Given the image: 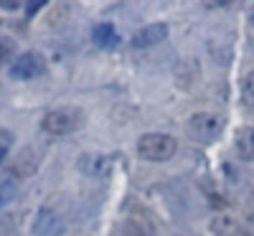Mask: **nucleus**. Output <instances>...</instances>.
<instances>
[{
    "instance_id": "nucleus-1",
    "label": "nucleus",
    "mask_w": 254,
    "mask_h": 236,
    "mask_svg": "<svg viewBox=\"0 0 254 236\" xmlns=\"http://www.w3.org/2000/svg\"><path fill=\"white\" fill-rule=\"evenodd\" d=\"M84 122H87V115H84L81 107L66 104V107H56V110L46 112L44 119H41V130L51 137H66L79 132Z\"/></svg>"
},
{
    "instance_id": "nucleus-2",
    "label": "nucleus",
    "mask_w": 254,
    "mask_h": 236,
    "mask_svg": "<svg viewBox=\"0 0 254 236\" xmlns=\"http://www.w3.org/2000/svg\"><path fill=\"white\" fill-rule=\"evenodd\" d=\"M178 153V142L168 132H145L137 140V155L147 163H168Z\"/></svg>"
},
{
    "instance_id": "nucleus-3",
    "label": "nucleus",
    "mask_w": 254,
    "mask_h": 236,
    "mask_svg": "<svg viewBox=\"0 0 254 236\" xmlns=\"http://www.w3.org/2000/svg\"><path fill=\"white\" fill-rule=\"evenodd\" d=\"M186 132L193 142H201V145H211L216 142L224 132V119L219 115H211V112H196L190 115L188 122H186Z\"/></svg>"
},
{
    "instance_id": "nucleus-4",
    "label": "nucleus",
    "mask_w": 254,
    "mask_h": 236,
    "mask_svg": "<svg viewBox=\"0 0 254 236\" xmlns=\"http://www.w3.org/2000/svg\"><path fill=\"white\" fill-rule=\"evenodd\" d=\"M44 71H46V59L41 56L38 51H26V54H20V56L10 63V76L18 79V81L38 79Z\"/></svg>"
},
{
    "instance_id": "nucleus-5",
    "label": "nucleus",
    "mask_w": 254,
    "mask_h": 236,
    "mask_svg": "<svg viewBox=\"0 0 254 236\" xmlns=\"http://www.w3.org/2000/svg\"><path fill=\"white\" fill-rule=\"evenodd\" d=\"M31 231H33V236H64L66 234V221H64V216L59 211L44 206L36 211Z\"/></svg>"
},
{
    "instance_id": "nucleus-6",
    "label": "nucleus",
    "mask_w": 254,
    "mask_h": 236,
    "mask_svg": "<svg viewBox=\"0 0 254 236\" xmlns=\"http://www.w3.org/2000/svg\"><path fill=\"white\" fill-rule=\"evenodd\" d=\"M168 38V26L165 23H150V26H142L140 31L132 33L130 44L132 49H150V46H158Z\"/></svg>"
},
{
    "instance_id": "nucleus-7",
    "label": "nucleus",
    "mask_w": 254,
    "mask_h": 236,
    "mask_svg": "<svg viewBox=\"0 0 254 236\" xmlns=\"http://www.w3.org/2000/svg\"><path fill=\"white\" fill-rule=\"evenodd\" d=\"M211 234L214 236H249L244 224L234 216H229V213H219V216L211 221Z\"/></svg>"
},
{
    "instance_id": "nucleus-8",
    "label": "nucleus",
    "mask_w": 254,
    "mask_h": 236,
    "mask_svg": "<svg viewBox=\"0 0 254 236\" xmlns=\"http://www.w3.org/2000/svg\"><path fill=\"white\" fill-rule=\"evenodd\" d=\"M234 150L242 160H254V127H239L234 132Z\"/></svg>"
},
{
    "instance_id": "nucleus-9",
    "label": "nucleus",
    "mask_w": 254,
    "mask_h": 236,
    "mask_svg": "<svg viewBox=\"0 0 254 236\" xmlns=\"http://www.w3.org/2000/svg\"><path fill=\"white\" fill-rule=\"evenodd\" d=\"M110 168V160L104 155H81L79 158V170L89 178H102Z\"/></svg>"
},
{
    "instance_id": "nucleus-10",
    "label": "nucleus",
    "mask_w": 254,
    "mask_h": 236,
    "mask_svg": "<svg viewBox=\"0 0 254 236\" xmlns=\"http://www.w3.org/2000/svg\"><path fill=\"white\" fill-rule=\"evenodd\" d=\"M92 41L99 49H115L120 44V36H117V28L112 23H97L92 28Z\"/></svg>"
},
{
    "instance_id": "nucleus-11",
    "label": "nucleus",
    "mask_w": 254,
    "mask_h": 236,
    "mask_svg": "<svg viewBox=\"0 0 254 236\" xmlns=\"http://www.w3.org/2000/svg\"><path fill=\"white\" fill-rule=\"evenodd\" d=\"M15 193H18V178L10 176V173L0 176V211L15 198Z\"/></svg>"
},
{
    "instance_id": "nucleus-12",
    "label": "nucleus",
    "mask_w": 254,
    "mask_h": 236,
    "mask_svg": "<svg viewBox=\"0 0 254 236\" xmlns=\"http://www.w3.org/2000/svg\"><path fill=\"white\" fill-rule=\"evenodd\" d=\"M10 147H13V135L5 132V130H0V163H3L10 153Z\"/></svg>"
},
{
    "instance_id": "nucleus-13",
    "label": "nucleus",
    "mask_w": 254,
    "mask_h": 236,
    "mask_svg": "<svg viewBox=\"0 0 254 236\" xmlns=\"http://www.w3.org/2000/svg\"><path fill=\"white\" fill-rule=\"evenodd\" d=\"M244 94L254 102V71H249V74L244 76Z\"/></svg>"
},
{
    "instance_id": "nucleus-14",
    "label": "nucleus",
    "mask_w": 254,
    "mask_h": 236,
    "mask_svg": "<svg viewBox=\"0 0 254 236\" xmlns=\"http://www.w3.org/2000/svg\"><path fill=\"white\" fill-rule=\"evenodd\" d=\"M44 5H46V3H41V0H38V3H28V5H26V10H28V15H33V13H38Z\"/></svg>"
},
{
    "instance_id": "nucleus-15",
    "label": "nucleus",
    "mask_w": 254,
    "mask_h": 236,
    "mask_svg": "<svg viewBox=\"0 0 254 236\" xmlns=\"http://www.w3.org/2000/svg\"><path fill=\"white\" fill-rule=\"evenodd\" d=\"M0 8H5V10H18L20 3H0Z\"/></svg>"
},
{
    "instance_id": "nucleus-16",
    "label": "nucleus",
    "mask_w": 254,
    "mask_h": 236,
    "mask_svg": "<svg viewBox=\"0 0 254 236\" xmlns=\"http://www.w3.org/2000/svg\"><path fill=\"white\" fill-rule=\"evenodd\" d=\"M252 23H254V8H252Z\"/></svg>"
}]
</instances>
